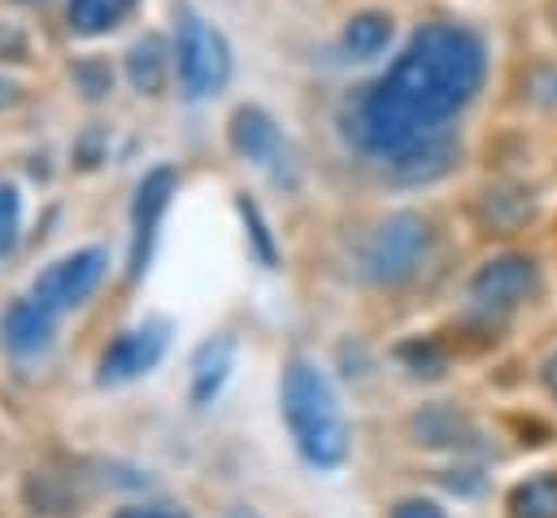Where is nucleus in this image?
<instances>
[{
  "label": "nucleus",
  "mask_w": 557,
  "mask_h": 518,
  "mask_svg": "<svg viewBox=\"0 0 557 518\" xmlns=\"http://www.w3.org/2000/svg\"><path fill=\"white\" fill-rule=\"evenodd\" d=\"M487 74L483 39L461 22H426L344 113L357 152L392 165L409 183L440 178L457 157L453 118L479 96Z\"/></svg>",
  "instance_id": "nucleus-1"
},
{
  "label": "nucleus",
  "mask_w": 557,
  "mask_h": 518,
  "mask_svg": "<svg viewBox=\"0 0 557 518\" xmlns=\"http://www.w3.org/2000/svg\"><path fill=\"white\" fill-rule=\"evenodd\" d=\"M283 414L300 457L318 470H331L348 457V422L326 383V374L309 361H292L283 374Z\"/></svg>",
  "instance_id": "nucleus-2"
},
{
  "label": "nucleus",
  "mask_w": 557,
  "mask_h": 518,
  "mask_svg": "<svg viewBox=\"0 0 557 518\" xmlns=\"http://www.w3.org/2000/svg\"><path fill=\"white\" fill-rule=\"evenodd\" d=\"M170 48H174V78L187 100H205L231 78V48L222 30L200 13H178Z\"/></svg>",
  "instance_id": "nucleus-3"
},
{
  "label": "nucleus",
  "mask_w": 557,
  "mask_h": 518,
  "mask_svg": "<svg viewBox=\"0 0 557 518\" xmlns=\"http://www.w3.org/2000/svg\"><path fill=\"white\" fill-rule=\"evenodd\" d=\"M431 248V226L422 213H392L374 226V235L366 239V274L374 283H405L418 274L422 257Z\"/></svg>",
  "instance_id": "nucleus-4"
},
{
  "label": "nucleus",
  "mask_w": 557,
  "mask_h": 518,
  "mask_svg": "<svg viewBox=\"0 0 557 518\" xmlns=\"http://www.w3.org/2000/svg\"><path fill=\"white\" fill-rule=\"evenodd\" d=\"M109 270V257L104 248H74L65 257H57L48 270H39V279L30 283V296L52 309V313H65V309H78L104 279Z\"/></svg>",
  "instance_id": "nucleus-5"
},
{
  "label": "nucleus",
  "mask_w": 557,
  "mask_h": 518,
  "mask_svg": "<svg viewBox=\"0 0 557 518\" xmlns=\"http://www.w3.org/2000/svg\"><path fill=\"white\" fill-rule=\"evenodd\" d=\"M165 340H170V322H161V318H148V322H139V326H126V331L100 353L96 379L109 387V383H131V379L148 374V370L161 361Z\"/></svg>",
  "instance_id": "nucleus-6"
},
{
  "label": "nucleus",
  "mask_w": 557,
  "mask_h": 518,
  "mask_svg": "<svg viewBox=\"0 0 557 518\" xmlns=\"http://www.w3.org/2000/svg\"><path fill=\"white\" fill-rule=\"evenodd\" d=\"M174 187H178V174L170 165L148 170L135 187V200H131V279H139L148 257H152V239H157V226H161V213H165Z\"/></svg>",
  "instance_id": "nucleus-7"
},
{
  "label": "nucleus",
  "mask_w": 557,
  "mask_h": 518,
  "mask_svg": "<svg viewBox=\"0 0 557 518\" xmlns=\"http://www.w3.org/2000/svg\"><path fill=\"white\" fill-rule=\"evenodd\" d=\"M535 292V261L531 257H496L470 279V300L487 313H509Z\"/></svg>",
  "instance_id": "nucleus-8"
},
{
  "label": "nucleus",
  "mask_w": 557,
  "mask_h": 518,
  "mask_svg": "<svg viewBox=\"0 0 557 518\" xmlns=\"http://www.w3.org/2000/svg\"><path fill=\"white\" fill-rule=\"evenodd\" d=\"M52 331H57V313L44 309L35 296H22L13 300L4 313H0V335H4V348L17 353V357H35L52 344Z\"/></svg>",
  "instance_id": "nucleus-9"
},
{
  "label": "nucleus",
  "mask_w": 557,
  "mask_h": 518,
  "mask_svg": "<svg viewBox=\"0 0 557 518\" xmlns=\"http://www.w3.org/2000/svg\"><path fill=\"white\" fill-rule=\"evenodd\" d=\"M122 70H126V83H131L139 96H161L165 83H170V74H174V48H170L157 30H148V35H139V39L126 48Z\"/></svg>",
  "instance_id": "nucleus-10"
},
{
  "label": "nucleus",
  "mask_w": 557,
  "mask_h": 518,
  "mask_svg": "<svg viewBox=\"0 0 557 518\" xmlns=\"http://www.w3.org/2000/svg\"><path fill=\"white\" fill-rule=\"evenodd\" d=\"M231 148L244 157V161H257V165H278V157L287 152L278 126L270 122V113H261L257 104H244L231 113Z\"/></svg>",
  "instance_id": "nucleus-11"
},
{
  "label": "nucleus",
  "mask_w": 557,
  "mask_h": 518,
  "mask_svg": "<svg viewBox=\"0 0 557 518\" xmlns=\"http://www.w3.org/2000/svg\"><path fill=\"white\" fill-rule=\"evenodd\" d=\"M139 0H65V30L74 39H104L113 35Z\"/></svg>",
  "instance_id": "nucleus-12"
},
{
  "label": "nucleus",
  "mask_w": 557,
  "mask_h": 518,
  "mask_svg": "<svg viewBox=\"0 0 557 518\" xmlns=\"http://www.w3.org/2000/svg\"><path fill=\"white\" fill-rule=\"evenodd\" d=\"M231 366H235V340H231V335L205 340V344L196 348V357H191V400H196V405H209V400L222 392Z\"/></svg>",
  "instance_id": "nucleus-13"
},
{
  "label": "nucleus",
  "mask_w": 557,
  "mask_h": 518,
  "mask_svg": "<svg viewBox=\"0 0 557 518\" xmlns=\"http://www.w3.org/2000/svg\"><path fill=\"white\" fill-rule=\"evenodd\" d=\"M392 35H396V22L383 9H361V13H352L344 22V48L357 61H374L379 52H387Z\"/></svg>",
  "instance_id": "nucleus-14"
},
{
  "label": "nucleus",
  "mask_w": 557,
  "mask_h": 518,
  "mask_svg": "<svg viewBox=\"0 0 557 518\" xmlns=\"http://www.w3.org/2000/svg\"><path fill=\"white\" fill-rule=\"evenodd\" d=\"M509 518H557V474H535L509 492Z\"/></svg>",
  "instance_id": "nucleus-15"
},
{
  "label": "nucleus",
  "mask_w": 557,
  "mask_h": 518,
  "mask_svg": "<svg viewBox=\"0 0 557 518\" xmlns=\"http://www.w3.org/2000/svg\"><path fill=\"white\" fill-rule=\"evenodd\" d=\"M22 239V192L13 183H0V257H9Z\"/></svg>",
  "instance_id": "nucleus-16"
},
{
  "label": "nucleus",
  "mask_w": 557,
  "mask_h": 518,
  "mask_svg": "<svg viewBox=\"0 0 557 518\" xmlns=\"http://www.w3.org/2000/svg\"><path fill=\"white\" fill-rule=\"evenodd\" d=\"M413 431H418L426 444H448V440H457L461 422H457L448 409H431L426 418H418V422H413Z\"/></svg>",
  "instance_id": "nucleus-17"
},
{
  "label": "nucleus",
  "mask_w": 557,
  "mask_h": 518,
  "mask_svg": "<svg viewBox=\"0 0 557 518\" xmlns=\"http://www.w3.org/2000/svg\"><path fill=\"white\" fill-rule=\"evenodd\" d=\"M74 78H78V87H83L91 100L113 87V70H109L104 61H78V65H74Z\"/></svg>",
  "instance_id": "nucleus-18"
},
{
  "label": "nucleus",
  "mask_w": 557,
  "mask_h": 518,
  "mask_svg": "<svg viewBox=\"0 0 557 518\" xmlns=\"http://www.w3.org/2000/svg\"><path fill=\"white\" fill-rule=\"evenodd\" d=\"M239 209H244V218H248V231H252V239H257V252H261V261H274V244H270V231H265V222H261L257 205L239 200Z\"/></svg>",
  "instance_id": "nucleus-19"
},
{
  "label": "nucleus",
  "mask_w": 557,
  "mask_h": 518,
  "mask_svg": "<svg viewBox=\"0 0 557 518\" xmlns=\"http://www.w3.org/2000/svg\"><path fill=\"white\" fill-rule=\"evenodd\" d=\"M113 518H187V514L174 509V505H126V509H117Z\"/></svg>",
  "instance_id": "nucleus-20"
},
{
  "label": "nucleus",
  "mask_w": 557,
  "mask_h": 518,
  "mask_svg": "<svg viewBox=\"0 0 557 518\" xmlns=\"http://www.w3.org/2000/svg\"><path fill=\"white\" fill-rule=\"evenodd\" d=\"M392 518H444V514H440L435 501H418V496H413V501H400V505L392 509Z\"/></svg>",
  "instance_id": "nucleus-21"
},
{
  "label": "nucleus",
  "mask_w": 557,
  "mask_h": 518,
  "mask_svg": "<svg viewBox=\"0 0 557 518\" xmlns=\"http://www.w3.org/2000/svg\"><path fill=\"white\" fill-rule=\"evenodd\" d=\"M13 100H17V87H13V83L0 74V109H4V104H13Z\"/></svg>",
  "instance_id": "nucleus-22"
},
{
  "label": "nucleus",
  "mask_w": 557,
  "mask_h": 518,
  "mask_svg": "<svg viewBox=\"0 0 557 518\" xmlns=\"http://www.w3.org/2000/svg\"><path fill=\"white\" fill-rule=\"evenodd\" d=\"M544 383H548V392L557 396V357H548V366H544Z\"/></svg>",
  "instance_id": "nucleus-23"
},
{
  "label": "nucleus",
  "mask_w": 557,
  "mask_h": 518,
  "mask_svg": "<svg viewBox=\"0 0 557 518\" xmlns=\"http://www.w3.org/2000/svg\"><path fill=\"white\" fill-rule=\"evenodd\" d=\"M231 518H252V514H231Z\"/></svg>",
  "instance_id": "nucleus-24"
},
{
  "label": "nucleus",
  "mask_w": 557,
  "mask_h": 518,
  "mask_svg": "<svg viewBox=\"0 0 557 518\" xmlns=\"http://www.w3.org/2000/svg\"><path fill=\"white\" fill-rule=\"evenodd\" d=\"M26 4H30V0H26Z\"/></svg>",
  "instance_id": "nucleus-25"
}]
</instances>
